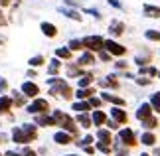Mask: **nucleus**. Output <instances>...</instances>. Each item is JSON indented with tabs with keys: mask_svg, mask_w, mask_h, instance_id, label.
Here are the masks:
<instances>
[{
	"mask_svg": "<svg viewBox=\"0 0 160 156\" xmlns=\"http://www.w3.org/2000/svg\"><path fill=\"white\" fill-rule=\"evenodd\" d=\"M12 136H14V142L26 144V142L36 138V127H32V124H24V128H14Z\"/></svg>",
	"mask_w": 160,
	"mask_h": 156,
	"instance_id": "nucleus-1",
	"label": "nucleus"
},
{
	"mask_svg": "<svg viewBox=\"0 0 160 156\" xmlns=\"http://www.w3.org/2000/svg\"><path fill=\"white\" fill-rule=\"evenodd\" d=\"M53 118H55V123H59L61 127H63L65 130H69L71 134H75V133H77V128H75V123L71 121V117H67V115H63V113H59V111H58Z\"/></svg>",
	"mask_w": 160,
	"mask_h": 156,
	"instance_id": "nucleus-2",
	"label": "nucleus"
},
{
	"mask_svg": "<svg viewBox=\"0 0 160 156\" xmlns=\"http://www.w3.org/2000/svg\"><path fill=\"white\" fill-rule=\"evenodd\" d=\"M103 38H99V36H89V38L83 40V46L89 48L91 52H99V49H103Z\"/></svg>",
	"mask_w": 160,
	"mask_h": 156,
	"instance_id": "nucleus-3",
	"label": "nucleus"
},
{
	"mask_svg": "<svg viewBox=\"0 0 160 156\" xmlns=\"http://www.w3.org/2000/svg\"><path fill=\"white\" fill-rule=\"evenodd\" d=\"M52 83H55V87L52 89V95H58V93H59V95H63L65 99H69V97H71V89H69V85H67V83H63L61 79L52 81Z\"/></svg>",
	"mask_w": 160,
	"mask_h": 156,
	"instance_id": "nucleus-4",
	"label": "nucleus"
},
{
	"mask_svg": "<svg viewBox=\"0 0 160 156\" xmlns=\"http://www.w3.org/2000/svg\"><path fill=\"white\" fill-rule=\"evenodd\" d=\"M30 113H48L50 111V105H48V101H44V99H36V101L28 107Z\"/></svg>",
	"mask_w": 160,
	"mask_h": 156,
	"instance_id": "nucleus-5",
	"label": "nucleus"
},
{
	"mask_svg": "<svg viewBox=\"0 0 160 156\" xmlns=\"http://www.w3.org/2000/svg\"><path fill=\"white\" fill-rule=\"evenodd\" d=\"M103 46H105V49L109 53H113V55H125V52L127 49L121 46V43H117V42H111V40H107L105 43H103Z\"/></svg>",
	"mask_w": 160,
	"mask_h": 156,
	"instance_id": "nucleus-6",
	"label": "nucleus"
},
{
	"mask_svg": "<svg viewBox=\"0 0 160 156\" xmlns=\"http://www.w3.org/2000/svg\"><path fill=\"white\" fill-rule=\"evenodd\" d=\"M121 140L125 142V144H128V146H134V144H137V136H134V133H132L131 128L121 130Z\"/></svg>",
	"mask_w": 160,
	"mask_h": 156,
	"instance_id": "nucleus-7",
	"label": "nucleus"
},
{
	"mask_svg": "<svg viewBox=\"0 0 160 156\" xmlns=\"http://www.w3.org/2000/svg\"><path fill=\"white\" fill-rule=\"evenodd\" d=\"M22 91L26 93L28 97H36L40 93V89H38V85H34V83H24L22 85Z\"/></svg>",
	"mask_w": 160,
	"mask_h": 156,
	"instance_id": "nucleus-8",
	"label": "nucleus"
},
{
	"mask_svg": "<svg viewBox=\"0 0 160 156\" xmlns=\"http://www.w3.org/2000/svg\"><path fill=\"white\" fill-rule=\"evenodd\" d=\"M42 32H44L48 38H53V36L58 34V28H55L53 24H50V22H44L42 24Z\"/></svg>",
	"mask_w": 160,
	"mask_h": 156,
	"instance_id": "nucleus-9",
	"label": "nucleus"
},
{
	"mask_svg": "<svg viewBox=\"0 0 160 156\" xmlns=\"http://www.w3.org/2000/svg\"><path fill=\"white\" fill-rule=\"evenodd\" d=\"M150 111H152V107H150L148 103H146V105H142V107L138 109V113H137V117L140 118V121H146V118L150 117Z\"/></svg>",
	"mask_w": 160,
	"mask_h": 156,
	"instance_id": "nucleus-10",
	"label": "nucleus"
},
{
	"mask_svg": "<svg viewBox=\"0 0 160 156\" xmlns=\"http://www.w3.org/2000/svg\"><path fill=\"white\" fill-rule=\"evenodd\" d=\"M144 14L146 16H152V18H160V8H158V6L144 4Z\"/></svg>",
	"mask_w": 160,
	"mask_h": 156,
	"instance_id": "nucleus-11",
	"label": "nucleus"
},
{
	"mask_svg": "<svg viewBox=\"0 0 160 156\" xmlns=\"http://www.w3.org/2000/svg\"><path fill=\"white\" fill-rule=\"evenodd\" d=\"M12 107V99L8 97H0V113H8Z\"/></svg>",
	"mask_w": 160,
	"mask_h": 156,
	"instance_id": "nucleus-12",
	"label": "nucleus"
},
{
	"mask_svg": "<svg viewBox=\"0 0 160 156\" xmlns=\"http://www.w3.org/2000/svg\"><path fill=\"white\" fill-rule=\"evenodd\" d=\"M55 142H59V144H69V142H71V134L58 133V134H55Z\"/></svg>",
	"mask_w": 160,
	"mask_h": 156,
	"instance_id": "nucleus-13",
	"label": "nucleus"
},
{
	"mask_svg": "<svg viewBox=\"0 0 160 156\" xmlns=\"http://www.w3.org/2000/svg\"><path fill=\"white\" fill-rule=\"evenodd\" d=\"M113 117H115V121H119V123H127V113L121 111V109H113Z\"/></svg>",
	"mask_w": 160,
	"mask_h": 156,
	"instance_id": "nucleus-14",
	"label": "nucleus"
},
{
	"mask_svg": "<svg viewBox=\"0 0 160 156\" xmlns=\"http://www.w3.org/2000/svg\"><path fill=\"white\" fill-rule=\"evenodd\" d=\"M93 121H95V124H103V123H107V117H105V113H103V111H95Z\"/></svg>",
	"mask_w": 160,
	"mask_h": 156,
	"instance_id": "nucleus-15",
	"label": "nucleus"
},
{
	"mask_svg": "<svg viewBox=\"0 0 160 156\" xmlns=\"http://www.w3.org/2000/svg\"><path fill=\"white\" fill-rule=\"evenodd\" d=\"M122 30H125V26H122L121 22H113V24H111V32H113L115 36H119V34H122Z\"/></svg>",
	"mask_w": 160,
	"mask_h": 156,
	"instance_id": "nucleus-16",
	"label": "nucleus"
},
{
	"mask_svg": "<svg viewBox=\"0 0 160 156\" xmlns=\"http://www.w3.org/2000/svg\"><path fill=\"white\" fill-rule=\"evenodd\" d=\"M95 61V58L91 53H85V55H81V59H79V65H89V63H93Z\"/></svg>",
	"mask_w": 160,
	"mask_h": 156,
	"instance_id": "nucleus-17",
	"label": "nucleus"
},
{
	"mask_svg": "<svg viewBox=\"0 0 160 156\" xmlns=\"http://www.w3.org/2000/svg\"><path fill=\"white\" fill-rule=\"evenodd\" d=\"M150 107L160 113V93H154V95H152V103H150Z\"/></svg>",
	"mask_w": 160,
	"mask_h": 156,
	"instance_id": "nucleus-18",
	"label": "nucleus"
},
{
	"mask_svg": "<svg viewBox=\"0 0 160 156\" xmlns=\"http://www.w3.org/2000/svg\"><path fill=\"white\" fill-rule=\"evenodd\" d=\"M142 142H144V144H148V146H152L156 142V138H154V134L146 133V134H142Z\"/></svg>",
	"mask_w": 160,
	"mask_h": 156,
	"instance_id": "nucleus-19",
	"label": "nucleus"
},
{
	"mask_svg": "<svg viewBox=\"0 0 160 156\" xmlns=\"http://www.w3.org/2000/svg\"><path fill=\"white\" fill-rule=\"evenodd\" d=\"M103 99H105V101L115 103V105H125V101H122V99H119V97H113V95H103Z\"/></svg>",
	"mask_w": 160,
	"mask_h": 156,
	"instance_id": "nucleus-20",
	"label": "nucleus"
},
{
	"mask_svg": "<svg viewBox=\"0 0 160 156\" xmlns=\"http://www.w3.org/2000/svg\"><path fill=\"white\" fill-rule=\"evenodd\" d=\"M89 95H93V89H79L77 91V97L79 99H87Z\"/></svg>",
	"mask_w": 160,
	"mask_h": 156,
	"instance_id": "nucleus-21",
	"label": "nucleus"
},
{
	"mask_svg": "<svg viewBox=\"0 0 160 156\" xmlns=\"http://www.w3.org/2000/svg\"><path fill=\"white\" fill-rule=\"evenodd\" d=\"M99 138L105 142V144H109V142H111V134L107 133V130H99Z\"/></svg>",
	"mask_w": 160,
	"mask_h": 156,
	"instance_id": "nucleus-22",
	"label": "nucleus"
},
{
	"mask_svg": "<svg viewBox=\"0 0 160 156\" xmlns=\"http://www.w3.org/2000/svg\"><path fill=\"white\" fill-rule=\"evenodd\" d=\"M58 58L67 59V58H71V52H69V49H65V48H61V49H58Z\"/></svg>",
	"mask_w": 160,
	"mask_h": 156,
	"instance_id": "nucleus-23",
	"label": "nucleus"
},
{
	"mask_svg": "<svg viewBox=\"0 0 160 156\" xmlns=\"http://www.w3.org/2000/svg\"><path fill=\"white\" fill-rule=\"evenodd\" d=\"M40 124H55V118H50V117H40L38 118Z\"/></svg>",
	"mask_w": 160,
	"mask_h": 156,
	"instance_id": "nucleus-24",
	"label": "nucleus"
},
{
	"mask_svg": "<svg viewBox=\"0 0 160 156\" xmlns=\"http://www.w3.org/2000/svg\"><path fill=\"white\" fill-rule=\"evenodd\" d=\"M144 127H146V128H154V127H156V118H154V117H148V118L144 121Z\"/></svg>",
	"mask_w": 160,
	"mask_h": 156,
	"instance_id": "nucleus-25",
	"label": "nucleus"
},
{
	"mask_svg": "<svg viewBox=\"0 0 160 156\" xmlns=\"http://www.w3.org/2000/svg\"><path fill=\"white\" fill-rule=\"evenodd\" d=\"M73 109L75 111H89V103H75Z\"/></svg>",
	"mask_w": 160,
	"mask_h": 156,
	"instance_id": "nucleus-26",
	"label": "nucleus"
},
{
	"mask_svg": "<svg viewBox=\"0 0 160 156\" xmlns=\"http://www.w3.org/2000/svg\"><path fill=\"white\" fill-rule=\"evenodd\" d=\"M77 121H79V123H81V124H83V127H85V128H87V127H89V124H91V121H89V117H85V115H79V118H77Z\"/></svg>",
	"mask_w": 160,
	"mask_h": 156,
	"instance_id": "nucleus-27",
	"label": "nucleus"
},
{
	"mask_svg": "<svg viewBox=\"0 0 160 156\" xmlns=\"http://www.w3.org/2000/svg\"><path fill=\"white\" fill-rule=\"evenodd\" d=\"M146 38L148 40H160V34L154 32V30H148V32H146Z\"/></svg>",
	"mask_w": 160,
	"mask_h": 156,
	"instance_id": "nucleus-28",
	"label": "nucleus"
},
{
	"mask_svg": "<svg viewBox=\"0 0 160 156\" xmlns=\"http://www.w3.org/2000/svg\"><path fill=\"white\" fill-rule=\"evenodd\" d=\"M91 81H93V77H91V75H85V77H81V81H79V85H81V87H85V85H91Z\"/></svg>",
	"mask_w": 160,
	"mask_h": 156,
	"instance_id": "nucleus-29",
	"label": "nucleus"
},
{
	"mask_svg": "<svg viewBox=\"0 0 160 156\" xmlns=\"http://www.w3.org/2000/svg\"><path fill=\"white\" fill-rule=\"evenodd\" d=\"M30 63H32L34 67H38V65H42V63H44V58H42V55H38V58L30 59Z\"/></svg>",
	"mask_w": 160,
	"mask_h": 156,
	"instance_id": "nucleus-30",
	"label": "nucleus"
},
{
	"mask_svg": "<svg viewBox=\"0 0 160 156\" xmlns=\"http://www.w3.org/2000/svg\"><path fill=\"white\" fill-rule=\"evenodd\" d=\"M69 48H71V49H81V48H83V42H79V40H73V42L69 43Z\"/></svg>",
	"mask_w": 160,
	"mask_h": 156,
	"instance_id": "nucleus-31",
	"label": "nucleus"
},
{
	"mask_svg": "<svg viewBox=\"0 0 160 156\" xmlns=\"http://www.w3.org/2000/svg\"><path fill=\"white\" fill-rule=\"evenodd\" d=\"M58 69H59V61L53 59L52 61V67H50V73H58Z\"/></svg>",
	"mask_w": 160,
	"mask_h": 156,
	"instance_id": "nucleus-32",
	"label": "nucleus"
},
{
	"mask_svg": "<svg viewBox=\"0 0 160 156\" xmlns=\"http://www.w3.org/2000/svg\"><path fill=\"white\" fill-rule=\"evenodd\" d=\"M142 73H150V75H156V69H154V67H142Z\"/></svg>",
	"mask_w": 160,
	"mask_h": 156,
	"instance_id": "nucleus-33",
	"label": "nucleus"
},
{
	"mask_svg": "<svg viewBox=\"0 0 160 156\" xmlns=\"http://www.w3.org/2000/svg\"><path fill=\"white\" fill-rule=\"evenodd\" d=\"M67 16H69V18H73V20H81V16H79L77 12H67Z\"/></svg>",
	"mask_w": 160,
	"mask_h": 156,
	"instance_id": "nucleus-34",
	"label": "nucleus"
},
{
	"mask_svg": "<svg viewBox=\"0 0 160 156\" xmlns=\"http://www.w3.org/2000/svg\"><path fill=\"white\" fill-rule=\"evenodd\" d=\"M24 156H36L34 150H30V148H26V152H24Z\"/></svg>",
	"mask_w": 160,
	"mask_h": 156,
	"instance_id": "nucleus-35",
	"label": "nucleus"
},
{
	"mask_svg": "<svg viewBox=\"0 0 160 156\" xmlns=\"http://www.w3.org/2000/svg\"><path fill=\"white\" fill-rule=\"evenodd\" d=\"M91 105H93V107H99V99H91Z\"/></svg>",
	"mask_w": 160,
	"mask_h": 156,
	"instance_id": "nucleus-36",
	"label": "nucleus"
},
{
	"mask_svg": "<svg viewBox=\"0 0 160 156\" xmlns=\"http://www.w3.org/2000/svg\"><path fill=\"white\" fill-rule=\"evenodd\" d=\"M6 89V81H0V91H4Z\"/></svg>",
	"mask_w": 160,
	"mask_h": 156,
	"instance_id": "nucleus-37",
	"label": "nucleus"
},
{
	"mask_svg": "<svg viewBox=\"0 0 160 156\" xmlns=\"http://www.w3.org/2000/svg\"><path fill=\"white\" fill-rule=\"evenodd\" d=\"M4 24H6V20L2 18V14H0V26H4Z\"/></svg>",
	"mask_w": 160,
	"mask_h": 156,
	"instance_id": "nucleus-38",
	"label": "nucleus"
},
{
	"mask_svg": "<svg viewBox=\"0 0 160 156\" xmlns=\"http://www.w3.org/2000/svg\"><path fill=\"white\" fill-rule=\"evenodd\" d=\"M109 2H111V4H113V6H121L119 2H117V0H109Z\"/></svg>",
	"mask_w": 160,
	"mask_h": 156,
	"instance_id": "nucleus-39",
	"label": "nucleus"
},
{
	"mask_svg": "<svg viewBox=\"0 0 160 156\" xmlns=\"http://www.w3.org/2000/svg\"><path fill=\"white\" fill-rule=\"evenodd\" d=\"M6 156H20V154H16V152H6Z\"/></svg>",
	"mask_w": 160,
	"mask_h": 156,
	"instance_id": "nucleus-40",
	"label": "nucleus"
},
{
	"mask_svg": "<svg viewBox=\"0 0 160 156\" xmlns=\"http://www.w3.org/2000/svg\"><path fill=\"white\" fill-rule=\"evenodd\" d=\"M142 156H148V154H142Z\"/></svg>",
	"mask_w": 160,
	"mask_h": 156,
	"instance_id": "nucleus-41",
	"label": "nucleus"
}]
</instances>
